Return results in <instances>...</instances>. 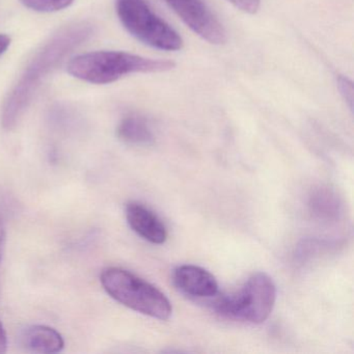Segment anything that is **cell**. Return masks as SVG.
Returning <instances> with one entry per match:
<instances>
[{"instance_id":"cell-10","label":"cell","mask_w":354,"mask_h":354,"mask_svg":"<svg viewBox=\"0 0 354 354\" xmlns=\"http://www.w3.org/2000/svg\"><path fill=\"white\" fill-rule=\"evenodd\" d=\"M120 140L131 146H150L155 140L154 132L146 118L131 113L126 115L117 128Z\"/></svg>"},{"instance_id":"cell-12","label":"cell","mask_w":354,"mask_h":354,"mask_svg":"<svg viewBox=\"0 0 354 354\" xmlns=\"http://www.w3.org/2000/svg\"><path fill=\"white\" fill-rule=\"evenodd\" d=\"M74 0H20L24 7L40 12V13H53V12L62 11L70 7Z\"/></svg>"},{"instance_id":"cell-8","label":"cell","mask_w":354,"mask_h":354,"mask_svg":"<svg viewBox=\"0 0 354 354\" xmlns=\"http://www.w3.org/2000/svg\"><path fill=\"white\" fill-rule=\"evenodd\" d=\"M128 225L140 237L153 244L167 241V231L161 219L148 207L131 202L126 206Z\"/></svg>"},{"instance_id":"cell-15","label":"cell","mask_w":354,"mask_h":354,"mask_svg":"<svg viewBox=\"0 0 354 354\" xmlns=\"http://www.w3.org/2000/svg\"><path fill=\"white\" fill-rule=\"evenodd\" d=\"M6 242H7V231H6L5 223L0 217V262H1L3 252H5Z\"/></svg>"},{"instance_id":"cell-9","label":"cell","mask_w":354,"mask_h":354,"mask_svg":"<svg viewBox=\"0 0 354 354\" xmlns=\"http://www.w3.org/2000/svg\"><path fill=\"white\" fill-rule=\"evenodd\" d=\"M24 345L36 353H57L65 347V341L59 331L45 325H35L22 335Z\"/></svg>"},{"instance_id":"cell-17","label":"cell","mask_w":354,"mask_h":354,"mask_svg":"<svg viewBox=\"0 0 354 354\" xmlns=\"http://www.w3.org/2000/svg\"><path fill=\"white\" fill-rule=\"evenodd\" d=\"M8 339L6 333L5 327L0 321V353H5L7 351Z\"/></svg>"},{"instance_id":"cell-16","label":"cell","mask_w":354,"mask_h":354,"mask_svg":"<svg viewBox=\"0 0 354 354\" xmlns=\"http://www.w3.org/2000/svg\"><path fill=\"white\" fill-rule=\"evenodd\" d=\"M11 38L7 35L0 34V57L7 53L9 47L11 46Z\"/></svg>"},{"instance_id":"cell-11","label":"cell","mask_w":354,"mask_h":354,"mask_svg":"<svg viewBox=\"0 0 354 354\" xmlns=\"http://www.w3.org/2000/svg\"><path fill=\"white\" fill-rule=\"evenodd\" d=\"M310 212L320 219H335L339 214V202L337 194L327 188L316 190L310 196Z\"/></svg>"},{"instance_id":"cell-3","label":"cell","mask_w":354,"mask_h":354,"mask_svg":"<svg viewBox=\"0 0 354 354\" xmlns=\"http://www.w3.org/2000/svg\"><path fill=\"white\" fill-rule=\"evenodd\" d=\"M101 283L111 297L140 314L167 320L173 308L169 298L138 275L125 269L109 267L101 273Z\"/></svg>"},{"instance_id":"cell-13","label":"cell","mask_w":354,"mask_h":354,"mask_svg":"<svg viewBox=\"0 0 354 354\" xmlns=\"http://www.w3.org/2000/svg\"><path fill=\"white\" fill-rule=\"evenodd\" d=\"M337 86L339 88V94L343 97L344 100L348 103L350 109H353V86L351 80H348L344 76H339L337 78Z\"/></svg>"},{"instance_id":"cell-4","label":"cell","mask_w":354,"mask_h":354,"mask_svg":"<svg viewBox=\"0 0 354 354\" xmlns=\"http://www.w3.org/2000/svg\"><path fill=\"white\" fill-rule=\"evenodd\" d=\"M120 21L130 35L153 48L178 51L183 48V39L159 17L146 0H115Z\"/></svg>"},{"instance_id":"cell-14","label":"cell","mask_w":354,"mask_h":354,"mask_svg":"<svg viewBox=\"0 0 354 354\" xmlns=\"http://www.w3.org/2000/svg\"><path fill=\"white\" fill-rule=\"evenodd\" d=\"M234 7L243 13L256 14L260 10L261 0H227Z\"/></svg>"},{"instance_id":"cell-6","label":"cell","mask_w":354,"mask_h":354,"mask_svg":"<svg viewBox=\"0 0 354 354\" xmlns=\"http://www.w3.org/2000/svg\"><path fill=\"white\" fill-rule=\"evenodd\" d=\"M182 21L203 40L221 45L227 41V32L204 0H165Z\"/></svg>"},{"instance_id":"cell-2","label":"cell","mask_w":354,"mask_h":354,"mask_svg":"<svg viewBox=\"0 0 354 354\" xmlns=\"http://www.w3.org/2000/svg\"><path fill=\"white\" fill-rule=\"evenodd\" d=\"M175 68L167 59H153L124 51H94L70 61L68 72L73 77L94 84H113L134 73H160Z\"/></svg>"},{"instance_id":"cell-5","label":"cell","mask_w":354,"mask_h":354,"mask_svg":"<svg viewBox=\"0 0 354 354\" xmlns=\"http://www.w3.org/2000/svg\"><path fill=\"white\" fill-rule=\"evenodd\" d=\"M277 301V287L266 273L252 274L243 287L215 301L219 314L236 320L260 324L270 316Z\"/></svg>"},{"instance_id":"cell-7","label":"cell","mask_w":354,"mask_h":354,"mask_svg":"<svg viewBox=\"0 0 354 354\" xmlns=\"http://www.w3.org/2000/svg\"><path fill=\"white\" fill-rule=\"evenodd\" d=\"M174 283L186 295L198 298L214 297L218 283L212 273L196 265H182L174 271Z\"/></svg>"},{"instance_id":"cell-1","label":"cell","mask_w":354,"mask_h":354,"mask_svg":"<svg viewBox=\"0 0 354 354\" xmlns=\"http://www.w3.org/2000/svg\"><path fill=\"white\" fill-rule=\"evenodd\" d=\"M94 34L95 26L90 22H75L62 28L41 47L3 103L1 125L6 130L16 127L45 78Z\"/></svg>"}]
</instances>
